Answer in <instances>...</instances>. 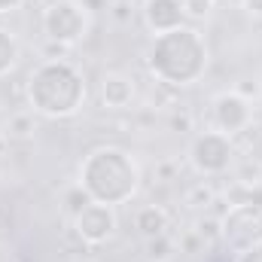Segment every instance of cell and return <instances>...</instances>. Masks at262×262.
<instances>
[{
  "instance_id": "obj_1",
  "label": "cell",
  "mask_w": 262,
  "mask_h": 262,
  "mask_svg": "<svg viewBox=\"0 0 262 262\" xmlns=\"http://www.w3.org/2000/svg\"><path fill=\"white\" fill-rule=\"evenodd\" d=\"M207 61H210V49H207L204 37L186 25L152 37V43L146 49L149 73L159 79V85H168V89L195 85L207 70Z\"/></svg>"
},
{
  "instance_id": "obj_2",
  "label": "cell",
  "mask_w": 262,
  "mask_h": 262,
  "mask_svg": "<svg viewBox=\"0 0 262 262\" xmlns=\"http://www.w3.org/2000/svg\"><path fill=\"white\" fill-rule=\"evenodd\" d=\"M25 95L34 113L46 119H67L85 104V76L67 58H49L31 70Z\"/></svg>"
},
{
  "instance_id": "obj_3",
  "label": "cell",
  "mask_w": 262,
  "mask_h": 262,
  "mask_svg": "<svg viewBox=\"0 0 262 262\" xmlns=\"http://www.w3.org/2000/svg\"><path fill=\"white\" fill-rule=\"evenodd\" d=\"M76 186H82V192L92 201L116 207V204H125L134 198L137 186H140V168L125 149L98 146L82 159Z\"/></svg>"
},
{
  "instance_id": "obj_4",
  "label": "cell",
  "mask_w": 262,
  "mask_h": 262,
  "mask_svg": "<svg viewBox=\"0 0 262 262\" xmlns=\"http://www.w3.org/2000/svg\"><path fill=\"white\" fill-rule=\"evenodd\" d=\"M92 28V9L82 0H52L43 9V34L58 46H76Z\"/></svg>"
},
{
  "instance_id": "obj_5",
  "label": "cell",
  "mask_w": 262,
  "mask_h": 262,
  "mask_svg": "<svg viewBox=\"0 0 262 262\" xmlns=\"http://www.w3.org/2000/svg\"><path fill=\"white\" fill-rule=\"evenodd\" d=\"M235 140L216 128L198 131L192 146H189V162L201 177H223L235 165Z\"/></svg>"
},
{
  "instance_id": "obj_6",
  "label": "cell",
  "mask_w": 262,
  "mask_h": 262,
  "mask_svg": "<svg viewBox=\"0 0 262 262\" xmlns=\"http://www.w3.org/2000/svg\"><path fill=\"white\" fill-rule=\"evenodd\" d=\"M220 241L232 253H244L262 241V207L256 204H229L220 216Z\"/></svg>"
},
{
  "instance_id": "obj_7",
  "label": "cell",
  "mask_w": 262,
  "mask_h": 262,
  "mask_svg": "<svg viewBox=\"0 0 262 262\" xmlns=\"http://www.w3.org/2000/svg\"><path fill=\"white\" fill-rule=\"evenodd\" d=\"M210 119H213V128L229 134V137L244 134L253 125V101H247L235 89L220 92L213 98V104H210Z\"/></svg>"
},
{
  "instance_id": "obj_8",
  "label": "cell",
  "mask_w": 262,
  "mask_h": 262,
  "mask_svg": "<svg viewBox=\"0 0 262 262\" xmlns=\"http://www.w3.org/2000/svg\"><path fill=\"white\" fill-rule=\"evenodd\" d=\"M116 226H119V216H116V207L110 204H101V201H89L76 216H73V229L76 235L98 247V244H107L113 235H116Z\"/></svg>"
},
{
  "instance_id": "obj_9",
  "label": "cell",
  "mask_w": 262,
  "mask_h": 262,
  "mask_svg": "<svg viewBox=\"0 0 262 262\" xmlns=\"http://www.w3.org/2000/svg\"><path fill=\"white\" fill-rule=\"evenodd\" d=\"M143 21L152 31V37L177 31L186 25V9L183 0H146L143 3Z\"/></svg>"
},
{
  "instance_id": "obj_10",
  "label": "cell",
  "mask_w": 262,
  "mask_h": 262,
  "mask_svg": "<svg viewBox=\"0 0 262 262\" xmlns=\"http://www.w3.org/2000/svg\"><path fill=\"white\" fill-rule=\"evenodd\" d=\"M98 95H101V104L107 110H128L131 101H134V79L125 73H116V70L104 73Z\"/></svg>"
},
{
  "instance_id": "obj_11",
  "label": "cell",
  "mask_w": 262,
  "mask_h": 262,
  "mask_svg": "<svg viewBox=\"0 0 262 262\" xmlns=\"http://www.w3.org/2000/svg\"><path fill=\"white\" fill-rule=\"evenodd\" d=\"M171 226V216L162 204H143L137 207L134 213V229L143 235V238H156V235H165Z\"/></svg>"
},
{
  "instance_id": "obj_12",
  "label": "cell",
  "mask_w": 262,
  "mask_h": 262,
  "mask_svg": "<svg viewBox=\"0 0 262 262\" xmlns=\"http://www.w3.org/2000/svg\"><path fill=\"white\" fill-rule=\"evenodd\" d=\"M18 61H21V46H18L15 34L6 31V28H0V79L9 76L18 67Z\"/></svg>"
},
{
  "instance_id": "obj_13",
  "label": "cell",
  "mask_w": 262,
  "mask_h": 262,
  "mask_svg": "<svg viewBox=\"0 0 262 262\" xmlns=\"http://www.w3.org/2000/svg\"><path fill=\"white\" fill-rule=\"evenodd\" d=\"M146 259L149 262H171L177 253V241L165 232V235H156V238H146V247H143Z\"/></svg>"
},
{
  "instance_id": "obj_14",
  "label": "cell",
  "mask_w": 262,
  "mask_h": 262,
  "mask_svg": "<svg viewBox=\"0 0 262 262\" xmlns=\"http://www.w3.org/2000/svg\"><path fill=\"white\" fill-rule=\"evenodd\" d=\"M34 131H37L34 110H21V113H15V116L6 122V137H9V140H28Z\"/></svg>"
},
{
  "instance_id": "obj_15",
  "label": "cell",
  "mask_w": 262,
  "mask_h": 262,
  "mask_svg": "<svg viewBox=\"0 0 262 262\" xmlns=\"http://www.w3.org/2000/svg\"><path fill=\"white\" fill-rule=\"evenodd\" d=\"M64 201H67V210H70V216H76V213H79V210H82V207L92 201V198L82 192V186H76V189H70V192H67Z\"/></svg>"
},
{
  "instance_id": "obj_16",
  "label": "cell",
  "mask_w": 262,
  "mask_h": 262,
  "mask_svg": "<svg viewBox=\"0 0 262 262\" xmlns=\"http://www.w3.org/2000/svg\"><path fill=\"white\" fill-rule=\"evenodd\" d=\"M210 0H183V9H186V18H207L210 12Z\"/></svg>"
},
{
  "instance_id": "obj_17",
  "label": "cell",
  "mask_w": 262,
  "mask_h": 262,
  "mask_svg": "<svg viewBox=\"0 0 262 262\" xmlns=\"http://www.w3.org/2000/svg\"><path fill=\"white\" fill-rule=\"evenodd\" d=\"M204 244H207V241H204L195 229H192V232H186V235L180 238V253H198Z\"/></svg>"
},
{
  "instance_id": "obj_18",
  "label": "cell",
  "mask_w": 262,
  "mask_h": 262,
  "mask_svg": "<svg viewBox=\"0 0 262 262\" xmlns=\"http://www.w3.org/2000/svg\"><path fill=\"white\" fill-rule=\"evenodd\" d=\"M195 232L204 241H216V238H220V220H198Z\"/></svg>"
},
{
  "instance_id": "obj_19",
  "label": "cell",
  "mask_w": 262,
  "mask_h": 262,
  "mask_svg": "<svg viewBox=\"0 0 262 262\" xmlns=\"http://www.w3.org/2000/svg\"><path fill=\"white\" fill-rule=\"evenodd\" d=\"M131 12H134V9H131L128 0H116V3L110 6V15H113L119 25H128V21H131Z\"/></svg>"
},
{
  "instance_id": "obj_20",
  "label": "cell",
  "mask_w": 262,
  "mask_h": 262,
  "mask_svg": "<svg viewBox=\"0 0 262 262\" xmlns=\"http://www.w3.org/2000/svg\"><path fill=\"white\" fill-rule=\"evenodd\" d=\"M171 128L174 131H192V116L189 113H174L171 116Z\"/></svg>"
},
{
  "instance_id": "obj_21",
  "label": "cell",
  "mask_w": 262,
  "mask_h": 262,
  "mask_svg": "<svg viewBox=\"0 0 262 262\" xmlns=\"http://www.w3.org/2000/svg\"><path fill=\"white\" fill-rule=\"evenodd\" d=\"M235 92H238V95H244L247 101H253V98H259V85H256V82H250V79H244L241 85H235Z\"/></svg>"
},
{
  "instance_id": "obj_22",
  "label": "cell",
  "mask_w": 262,
  "mask_h": 262,
  "mask_svg": "<svg viewBox=\"0 0 262 262\" xmlns=\"http://www.w3.org/2000/svg\"><path fill=\"white\" fill-rule=\"evenodd\" d=\"M189 201H201V204H213V192H210V189H204V186H195V189L189 192Z\"/></svg>"
},
{
  "instance_id": "obj_23",
  "label": "cell",
  "mask_w": 262,
  "mask_h": 262,
  "mask_svg": "<svg viewBox=\"0 0 262 262\" xmlns=\"http://www.w3.org/2000/svg\"><path fill=\"white\" fill-rule=\"evenodd\" d=\"M238 262H262V241L256 244V247H250V250L238 253Z\"/></svg>"
},
{
  "instance_id": "obj_24",
  "label": "cell",
  "mask_w": 262,
  "mask_h": 262,
  "mask_svg": "<svg viewBox=\"0 0 262 262\" xmlns=\"http://www.w3.org/2000/svg\"><path fill=\"white\" fill-rule=\"evenodd\" d=\"M241 6L247 9V15H253V18H262V0H241Z\"/></svg>"
},
{
  "instance_id": "obj_25",
  "label": "cell",
  "mask_w": 262,
  "mask_h": 262,
  "mask_svg": "<svg viewBox=\"0 0 262 262\" xmlns=\"http://www.w3.org/2000/svg\"><path fill=\"white\" fill-rule=\"evenodd\" d=\"M25 6V0H0V15H9V12H18Z\"/></svg>"
},
{
  "instance_id": "obj_26",
  "label": "cell",
  "mask_w": 262,
  "mask_h": 262,
  "mask_svg": "<svg viewBox=\"0 0 262 262\" xmlns=\"http://www.w3.org/2000/svg\"><path fill=\"white\" fill-rule=\"evenodd\" d=\"M6 146H9V137H6V131H0V156L6 152Z\"/></svg>"
},
{
  "instance_id": "obj_27",
  "label": "cell",
  "mask_w": 262,
  "mask_h": 262,
  "mask_svg": "<svg viewBox=\"0 0 262 262\" xmlns=\"http://www.w3.org/2000/svg\"><path fill=\"white\" fill-rule=\"evenodd\" d=\"M235 3H241V0H235Z\"/></svg>"
},
{
  "instance_id": "obj_28",
  "label": "cell",
  "mask_w": 262,
  "mask_h": 262,
  "mask_svg": "<svg viewBox=\"0 0 262 262\" xmlns=\"http://www.w3.org/2000/svg\"><path fill=\"white\" fill-rule=\"evenodd\" d=\"M210 3H216V0H210Z\"/></svg>"
}]
</instances>
